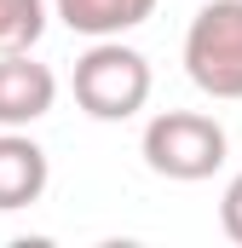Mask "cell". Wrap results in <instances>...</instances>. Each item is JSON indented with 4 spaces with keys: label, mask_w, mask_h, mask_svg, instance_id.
<instances>
[{
    "label": "cell",
    "mask_w": 242,
    "mask_h": 248,
    "mask_svg": "<svg viewBox=\"0 0 242 248\" xmlns=\"http://www.w3.org/2000/svg\"><path fill=\"white\" fill-rule=\"evenodd\" d=\"M46 0H0V52H29L46 35Z\"/></svg>",
    "instance_id": "7"
},
{
    "label": "cell",
    "mask_w": 242,
    "mask_h": 248,
    "mask_svg": "<svg viewBox=\"0 0 242 248\" xmlns=\"http://www.w3.org/2000/svg\"><path fill=\"white\" fill-rule=\"evenodd\" d=\"M52 185V162L46 150L23 133V127H0V214L41 202Z\"/></svg>",
    "instance_id": "5"
},
{
    "label": "cell",
    "mask_w": 242,
    "mask_h": 248,
    "mask_svg": "<svg viewBox=\"0 0 242 248\" xmlns=\"http://www.w3.org/2000/svg\"><path fill=\"white\" fill-rule=\"evenodd\" d=\"M58 104V75L29 52H0V127H29Z\"/></svg>",
    "instance_id": "4"
},
{
    "label": "cell",
    "mask_w": 242,
    "mask_h": 248,
    "mask_svg": "<svg viewBox=\"0 0 242 248\" xmlns=\"http://www.w3.org/2000/svg\"><path fill=\"white\" fill-rule=\"evenodd\" d=\"M150 12H156V0H52V17H58L63 29L87 35V41L127 35V29H138Z\"/></svg>",
    "instance_id": "6"
},
{
    "label": "cell",
    "mask_w": 242,
    "mask_h": 248,
    "mask_svg": "<svg viewBox=\"0 0 242 248\" xmlns=\"http://www.w3.org/2000/svg\"><path fill=\"white\" fill-rule=\"evenodd\" d=\"M184 75L208 98H242V0H208L184 29Z\"/></svg>",
    "instance_id": "3"
},
{
    "label": "cell",
    "mask_w": 242,
    "mask_h": 248,
    "mask_svg": "<svg viewBox=\"0 0 242 248\" xmlns=\"http://www.w3.org/2000/svg\"><path fill=\"white\" fill-rule=\"evenodd\" d=\"M69 87H75V104L92 122H127L150 104V63H144V52L121 46V35H110V41H92L75 58Z\"/></svg>",
    "instance_id": "2"
},
{
    "label": "cell",
    "mask_w": 242,
    "mask_h": 248,
    "mask_svg": "<svg viewBox=\"0 0 242 248\" xmlns=\"http://www.w3.org/2000/svg\"><path fill=\"white\" fill-rule=\"evenodd\" d=\"M138 150H144V168L150 173H162L173 185H202V179H213L225 168L231 139H225V127L213 122V116H202V110H162V116L144 122Z\"/></svg>",
    "instance_id": "1"
},
{
    "label": "cell",
    "mask_w": 242,
    "mask_h": 248,
    "mask_svg": "<svg viewBox=\"0 0 242 248\" xmlns=\"http://www.w3.org/2000/svg\"><path fill=\"white\" fill-rule=\"evenodd\" d=\"M219 225H225L231 243H242V173L225 185V196H219Z\"/></svg>",
    "instance_id": "8"
}]
</instances>
